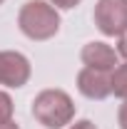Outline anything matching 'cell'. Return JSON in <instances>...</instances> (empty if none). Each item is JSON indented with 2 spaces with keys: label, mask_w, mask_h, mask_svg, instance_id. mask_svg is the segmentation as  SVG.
<instances>
[{
  "label": "cell",
  "mask_w": 127,
  "mask_h": 129,
  "mask_svg": "<svg viewBox=\"0 0 127 129\" xmlns=\"http://www.w3.org/2000/svg\"><path fill=\"white\" fill-rule=\"evenodd\" d=\"M117 122H120V127L127 129V99L120 104V112H117Z\"/></svg>",
  "instance_id": "obj_9"
},
{
  "label": "cell",
  "mask_w": 127,
  "mask_h": 129,
  "mask_svg": "<svg viewBox=\"0 0 127 129\" xmlns=\"http://www.w3.org/2000/svg\"><path fill=\"white\" fill-rule=\"evenodd\" d=\"M110 89H112L117 97L127 99V64L115 67V72L110 75Z\"/></svg>",
  "instance_id": "obj_7"
},
{
  "label": "cell",
  "mask_w": 127,
  "mask_h": 129,
  "mask_svg": "<svg viewBox=\"0 0 127 129\" xmlns=\"http://www.w3.org/2000/svg\"><path fill=\"white\" fill-rule=\"evenodd\" d=\"M30 80V62L20 52H0V84L8 87H23Z\"/></svg>",
  "instance_id": "obj_4"
},
{
  "label": "cell",
  "mask_w": 127,
  "mask_h": 129,
  "mask_svg": "<svg viewBox=\"0 0 127 129\" xmlns=\"http://www.w3.org/2000/svg\"><path fill=\"white\" fill-rule=\"evenodd\" d=\"M50 3H52V5H57V8H65V10H67V8H75L80 0H50Z\"/></svg>",
  "instance_id": "obj_11"
},
{
  "label": "cell",
  "mask_w": 127,
  "mask_h": 129,
  "mask_svg": "<svg viewBox=\"0 0 127 129\" xmlns=\"http://www.w3.org/2000/svg\"><path fill=\"white\" fill-rule=\"evenodd\" d=\"M32 117L48 129H60L72 122L75 104L62 89H45L32 99Z\"/></svg>",
  "instance_id": "obj_1"
},
{
  "label": "cell",
  "mask_w": 127,
  "mask_h": 129,
  "mask_svg": "<svg viewBox=\"0 0 127 129\" xmlns=\"http://www.w3.org/2000/svg\"><path fill=\"white\" fill-rule=\"evenodd\" d=\"M82 62L92 70H102V72H110L117 64V52L105 45V42H90L82 47Z\"/></svg>",
  "instance_id": "obj_6"
},
{
  "label": "cell",
  "mask_w": 127,
  "mask_h": 129,
  "mask_svg": "<svg viewBox=\"0 0 127 129\" xmlns=\"http://www.w3.org/2000/svg\"><path fill=\"white\" fill-rule=\"evenodd\" d=\"M0 129H20V127H17L13 119H8V122H0Z\"/></svg>",
  "instance_id": "obj_13"
},
{
  "label": "cell",
  "mask_w": 127,
  "mask_h": 129,
  "mask_svg": "<svg viewBox=\"0 0 127 129\" xmlns=\"http://www.w3.org/2000/svg\"><path fill=\"white\" fill-rule=\"evenodd\" d=\"M77 89L87 99H105L110 94V75L102 72V70H92V67H85L77 75Z\"/></svg>",
  "instance_id": "obj_5"
},
{
  "label": "cell",
  "mask_w": 127,
  "mask_h": 129,
  "mask_svg": "<svg viewBox=\"0 0 127 129\" xmlns=\"http://www.w3.org/2000/svg\"><path fill=\"white\" fill-rule=\"evenodd\" d=\"M13 117V99L8 92H0V122H8Z\"/></svg>",
  "instance_id": "obj_8"
},
{
  "label": "cell",
  "mask_w": 127,
  "mask_h": 129,
  "mask_svg": "<svg viewBox=\"0 0 127 129\" xmlns=\"http://www.w3.org/2000/svg\"><path fill=\"white\" fill-rule=\"evenodd\" d=\"M17 25L30 40H50L55 32L60 30V15L57 10L43 3V0H30L20 8Z\"/></svg>",
  "instance_id": "obj_2"
},
{
  "label": "cell",
  "mask_w": 127,
  "mask_h": 129,
  "mask_svg": "<svg viewBox=\"0 0 127 129\" xmlns=\"http://www.w3.org/2000/svg\"><path fill=\"white\" fill-rule=\"evenodd\" d=\"M117 52H120V55H122V57L127 60V30L120 35V42H117Z\"/></svg>",
  "instance_id": "obj_10"
},
{
  "label": "cell",
  "mask_w": 127,
  "mask_h": 129,
  "mask_svg": "<svg viewBox=\"0 0 127 129\" xmlns=\"http://www.w3.org/2000/svg\"><path fill=\"white\" fill-rule=\"evenodd\" d=\"M0 5H3V0H0Z\"/></svg>",
  "instance_id": "obj_14"
},
{
  "label": "cell",
  "mask_w": 127,
  "mask_h": 129,
  "mask_svg": "<svg viewBox=\"0 0 127 129\" xmlns=\"http://www.w3.org/2000/svg\"><path fill=\"white\" fill-rule=\"evenodd\" d=\"M95 25L105 35H122L127 30V0H97Z\"/></svg>",
  "instance_id": "obj_3"
},
{
  "label": "cell",
  "mask_w": 127,
  "mask_h": 129,
  "mask_svg": "<svg viewBox=\"0 0 127 129\" xmlns=\"http://www.w3.org/2000/svg\"><path fill=\"white\" fill-rule=\"evenodd\" d=\"M70 129H97V127L92 124V122H90V119H80V122H75V124H72Z\"/></svg>",
  "instance_id": "obj_12"
}]
</instances>
